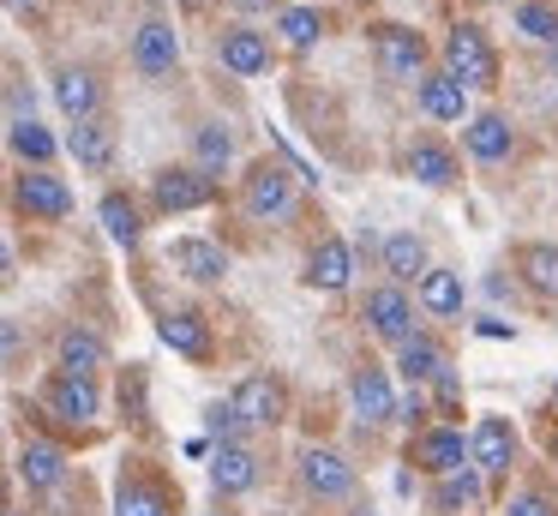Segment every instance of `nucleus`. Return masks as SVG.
Returning a JSON list of instances; mask_svg holds the SVG:
<instances>
[{
  "instance_id": "nucleus-15",
  "label": "nucleus",
  "mask_w": 558,
  "mask_h": 516,
  "mask_svg": "<svg viewBox=\"0 0 558 516\" xmlns=\"http://www.w3.org/2000/svg\"><path fill=\"white\" fill-rule=\"evenodd\" d=\"M510 271H517V283L534 300H553L558 307V240H517L510 247Z\"/></svg>"
},
{
  "instance_id": "nucleus-30",
  "label": "nucleus",
  "mask_w": 558,
  "mask_h": 516,
  "mask_svg": "<svg viewBox=\"0 0 558 516\" xmlns=\"http://www.w3.org/2000/svg\"><path fill=\"white\" fill-rule=\"evenodd\" d=\"M19 480H25L31 492H54L66 480V451L49 439H31L25 451H19Z\"/></svg>"
},
{
  "instance_id": "nucleus-36",
  "label": "nucleus",
  "mask_w": 558,
  "mask_h": 516,
  "mask_svg": "<svg viewBox=\"0 0 558 516\" xmlns=\"http://www.w3.org/2000/svg\"><path fill=\"white\" fill-rule=\"evenodd\" d=\"M517 31L529 36V43H546V48H558V7L553 0H517Z\"/></svg>"
},
{
  "instance_id": "nucleus-25",
  "label": "nucleus",
  "mask_w": 558,
  "mask_h": 516,
  "mask_svg": "<svg viewBox=\"0 0 558 516\" xmlns=\"http://www.w3.org/2000/svg\"><path fill=\"white\" fill-rule=\"evenodd\" d=\"M169 264L181 276H193V283H222L229 276V252L217 247V240H198V235H181L169 247Z\"/></svg>"
},
{
  "instance_id": "nucleus-43",
  "label": "nucleus",
  "mask_w": 558,
  "mask_h": 516,
  "mask_svg": "<svg viewBox=\"0 0 558 516\" xmlns=\"http://www.w3.org/2000/svg\"><path fill=\"white\" fill-rule=\"evenodd\" d=\"M13 271V247H7V240H0V276Z\"/></svg>"
},
{
  "instance_id": "nucleus-45",
  "label": "nucleus",
  "mask_w": 558,
  "mask_h": 516,
  "mask_svg": "<svg viewBox=\"0 0 558 516\" xmlns=\"http://www.w3.org/2000/svg\"><path fill=\"white\" fill-rule=\"evenodd\" d=\"M553 415H558V384H553Z\"/></svg>"
},
{
  "instance_id": "nucleus-20",
  "label": "nucleus",
  "mask_w": 558,
  "mask_h": 516,
  "mask_svg": "<svg viewBox=\"0 0 558 516\" xmlns=\"http://www.w3.org/2000/svg\"><path fill=\"white\" fill-rule=\"evenodd\" d=\"M414 307L433 312V319H462V307H469L462 271H450V264H426L421 283H414Z\"/></svg>"
},
{
  "instance_id": "nucleus-3",
  "label": "nucleus",
  "mask_w": 558,
  "mask_h": 516,
  "mask_svg": "<svg viewBox=\"0 0 558 516\" xmlns=\"http://www.w3.org/2000/svg\"><path fill=\"white\" fill-rule=\"evenodd\" d=\"M294 468H301V492L318 504H349L354 492H361V468L342 451H330V444H306Z\"/></svg>"
},
{
  "instance_id": "nucleus-24",
  "label": "nucleus",
  "mask_w": 558,
  "mask_h": 516,
  "mask_svg": "<svg viewBox=\"0 0 558 516\" xmlns=\"http://www.w3.org/2000/svg\"><path fill=\"white\" fill-rule=\"evenodd\" d=\"M378 264L390 271V283H421V271L433 264V247H426V235H414V228H397V235H385V247H378Z\"/></svg>"
},
{
  "instance_id": "nucleus-16",
  "label": "nucleus",
  "mask_w": 558,
  "mask_h": 516,
  "mask_svg": "<svg viewBox=\"0 0 558 516\" xmlns=\"http://www.w3.org/2000/svg\"><path fill=\"white\" fill-rule=\"evenodd\" d=\"M217 60L234 72V79H258V72H270L277 48H270V36L253 31V24H229V31L217 36Z\"/></svg>"
},
{
  "instance_id": "nucleus-48",
  "label": "nucleus",
  "mask_w": 558,
  "mask_h": 516,
  "mask_svg": "<svg viewBox=\"0 0 558 516\" xmlns=\"http://www.w3.org/2000/svg\"><path fill=\"white\" fill-rule=\"evenodd\" d=\"M553 456H558V439H553Z\"/></svg>"
},
{
  "instance_id": "nucleus-5",
  "label": "nucleus",
  "mask_w": 558,
  "mask_h": 516,
  "mask_svg": "<svg viewBox=\"0 0 558 516\" xmlns=\"http://www.w3.org/2000/svg\"><path fill=\"white\" fill-rule=\"evenodd\" d=\"M517 456H522V432L510 427L505 415H481L474 420V432H469V468L481 480H505L510 468H517Z\"/></svg>"
},
{
  "instance_id": "nucleus-19",
  "label": "nucleus",
  "mask_w": 558,
  "mask_h": 516,
  "mask_svg": "<svg viewBox=\"0 0 558 516\" xmlns=\"http://www.w3.org/2000/svg\"><path fill=\"white\" fill-rule=\"evenodd\" d=\"M258 475H265V468H258V451L253 444H217V451H210V487L222 492V499H241V492H253L258 487Z\"/></svg>"
},
{
  "instance_id": "nucleus-44",
  "label": "nucleus",
  "mask_w": 558,
  "mask_h": 516,
  "mask_svg": "<svg viewBox=\"0 0 558 516\" xmlns=\"http://www.w3.org/2000/svg\"><path fill=\"white\" fill-rule=\"evenodd\" d=\"M349 516H373V504H354V511Z\"/></svg>"
},
{
  "instance_id": "nucleus-1",
  "label": "nucleus",
  "mask_w": 558,
  "mask_h": 516,
  "mask_svg": "<svg viewBox=\"0 0 558 516\" xmlns=\"http://www.w3.org/2000/svg\"><path fill=\"white\" fill-rule=\"evenodd\" d=\"M438 60H445L438 72L457 79L462 91H493L498 84V48H493V36H486V24H474V19L450 24L445 43H438Z\"/></svg>"
},
{
  "instance_id": "nucleus-40",
  "label": "nucleus",
  "mask_w": 558,
  "mask_h": 516,
  "mask_svg": "<svg viewBox=\"0 0 558 516\" xmlns=\"http://www.w3.org/2000/svg\"><path fill=\"white\" fill-rule=\"evenodd\" d=\"M433 391H438V408H445V415H457V408H462V384H457V367H445V372H438V379H433Z\"/></svg>"
},
{
  "instance_id": "nucleus-7",
  "label": "nucleus",
  "mask_w": 558,
  "mask_h": 516,
  "mask_svg": "<svg viewBox=\"0 0 558 516\" xmlns=\"http://www.w3.org/2000/svg\"><path fill=\"white\" fill-rule=\"evenodd\" d=\"M361 319H366V331H373L378 343H390V348H402L414 331H421V319H414V295H409V288H397V283L366 288Z\"/></svg>"
},
{
  "instance_id": "nucleus-35",
  "label": "nucleus",
  "mask_w": 558,
  "mask_h": 516,
  "mask_svg": "<svg viewBox=\"0 0 558 516\" xmlns=\"http://www.w3.org/2000/svg\"><path fill=\"white\" fill-rule=\"evenodd\" d=\"M7 144H13V156H25V163H37V168L61 151V139H54L43 120H13V127H7Z\"/></svg>"
},
{
  "instance_id": "nucleus-6",
  "label": "nucleus",
  "mask_w": 558,
  "mask_h": 516,
  "mask_svg": "<svg viewBox=\"0 0 558 516\" xmlns=\"http://www.w3.org/2000/svg\"><path fill=\"white\" fill-rule=\"evenodd\" d=\"M229 408H234V420H241V427L270 432V427H282V420H289V384H282L277 372H246V379L234 384Z\"/></svg>"
},
{
  "instance_id": "nucleus-23",
  "label": "nucleus",
  "mask_w": 558,
  "mask_h": 516,
  "mask_svg": "<svg viewBox=\"0 0 558 516\" xmlns=\"http://www.w3.org/2000/svg\"><path fill=\"white\" fill-rule=\"evenodd\" d=\"M54 360H61L66 379H97V372L109 367V343H102L97 331H85V324H66V331H61V348H54Z\"/></svg>"
},
{
  "instance_id": "nucleus-2",
  "label": "nucleus",
  "mask_w": 558,
  "mask_h": 516,
  "mask_svg": "<svg viewBox=\"0 0 558 516\" xmlns=\"http://www.w3.org/2000/svg\"><path fill=\"white\" fill-rule=\"evenodd\" d=\"M241 211L253 216V223H289V216L301 211L294 168H282V163H270V156H258V163L241 175Z\"/></svg>"
},
{
  "instance_id": "nucleus-10",
  "label": "nucleus",
  "mask_w": 558,
  "mask_h": 516,
  "mask_svg": "<svg viewBox=\"0 0 558 516\" xmlns=\"http://www.w3.org/2000/svg\"><path fill=\"white\" fill-rule=\"evenodd\" d=\"M13 204L31 223H61V216H73V187L61 175H49V168H25L13 180Z\"/></svg>"
},
{
  "instance_id": "nucleus-8",
  "label": "nucleus",
  "mask_w": 558,
  "mask_h": 516,
  "mask_svg": "<svg viewBox=\"0 0 558 516\" xmlns=\"http://www.w3.org/2000/svg\"><path fill=\"white\" fill-rule=\"evenodd\" d=\"M150 199H157L162 216H181V211H205L210 199H217V180L198 175L193 163H169L150 175Z\"/></svg>"
},
{
  "instance_id": "nucleus-41",
  "label": "nucleus",
  "mask_w": 558,
  "mask_h": 516,
  "mask_svg": "<svg viewBox=\"0 0 558 516\" xmlns=\"http://www.w3.org/2000/svg\"><path fill=\"white\" fill-rule=\"evenodd\" d=\"M7 7H13L25 24H43V19H49V0H7Z\"/></svg>"
},
{
  "instance_id": "nucleus-32",
  "label": "nucleus",
  "mask_w": 558,
  "mask_h": 516,
  "mask_svg": "<svg viewBox=\"0 0 558 516\" xmlns=\"http://www.w3.org/2000/svg\"><path fill=\"white\" fill-rule=\"evenodd\" d=\"M229 163H234V132L222 127V120H205V127H193V168H198V175L217 180Z\"/></svg>"
},
{
  "instance_id": "nucleus-47",
  "label": "nucleus",
  "mask_w": 558,
  "mask_h": 516,
  "mask_svg": "<svg viewBox=\"0 0 558 516\" xmlns=\"http://www.w3.org/2000/svg\"><path fill=\"white\" fill-rule=\"evenodd\" d=\"M0 516H19V511H0Z\"/></svg>"
},
{
  "instance_id": "nucleus-21",
  "label": "nucleus",
  "mask_w": 558,
  "mask_h": 516,
  "mask_svg": "<svg viewBox=\"0 0 558 516\" xmlns=\"http://www.w3.org/2000/svg\"><path fill=\"white\" fill-rule=\"evenodd\" d=\"M414 103H421L426 120H445V127H462V120H469V91H462L457 79H445L438 67H426L421 79H414Z\"/></svg>"
},
{
  "instance_id": "nucleus-39",
  "label": "nucleus",
  "mask_w": 558,
  "mask_h": 516,
  "mask_svg": "<svg viewBox=\"0 0 558 516\" xmlns=\"http://www.w3.org/2000/svg\"><path fill=\"white\" fill-rule=\"evenodd\" d=\"M505 516H558V504L546 499V492H517V499L505 504Z\"/></svg>"
},
{
  "instance_id": "nucleus-42",
  "label": "nucleus",
  "mask_w": 558,
  "mask_h": 516,
  "mask_svg": "<svg viewBox=\"0 0 558 516\" xmlns=\"http://www.w3.org/2000/svg\"><path fill=\"white\" fill-rule=\"evenodd\" d=\"M241 12H282V0H234Z\"/></svg>"
},
{
  "instance_id": "nucleus-38",
  "label": "nucleus",
  "mask_w": 558,
  "mask_h": 516,
  "mask_svg": "<svg viewBox=\"0 0 558 516\" xmlns=\"http://www.w3.org/2000/svg\"><path fill=\"white\" fill-rule=\"evenodd\" d=\"M205 427L217 432L222 444H234V439H241V420H234V408H229V403H210V408H205Z\"/></svg>"
},
{
  "instance_id": "nucleus-12",
  "label": "nucleus",
  "mask_w": 558,
  "mask_h": 516,
  "mask_svg": "<svg viewBox=\"0 0 558 516\" xmlns=\"http://www.w3.org/2000/svg\"><path fill=\"white\" fill-rule=\"evenodd\" d=\"M133 67L138 79H174V67H181V36H174L169 19H145L133 31Z\"/></svg>"
},
{
  "instance_id": "nucleus-29",
  "label": "nucleus",
  "mask_w": 558,
  "mask_h": 516,
  "mask_svg": "<svg viewBox=\"0 0 558 516\" xmlns=\"http://www.w3.org/2000/svg\"><path fill=\"white\" fill-rule=\"evenodd\" d=\"M66 151L78 156V168H90V175H102V168L114 163V127L102 115L90 120H73V132H66Z\"/></svg>"
},
{
  "instance_id": "nucleus-14",
  "label": "nucleus",
  "mask_w": 558,
  "mask_h": 516,
  "mask_svg": "<svg viewBox=\"0 0 558 516\" xmlns=\"http://www.w3.org/2000/svg\"><path fill=\"white\" fill-rule=\"evenodd\" d=\"M43 408L54 420H66V427H90L102 415V391H97V379H66V372H54L43 384Z\"/></svg>"
},
{
  "instance_id": "nucleus-46",
  "label": "nucleus",
  "mask_w": 558,
  "mask_h": 516,
  "mask_svg": "<svg viewBox=\"0 0 558 516\" xmlns=\"http://www.w3.org/2000/svg\"><path fill=\"white\" fill-rule=\"evenodd\" d=\"M186 7H205V0H186Z\"/></svg>"
},
{
  "instance_id": "nucleus-13",
  "label": "nucleus",
  "mask_w": 558,
  "mask_h": 516,
  "mask_svg": "<svg viewBox=\"0 0 558 516\" xmlns=\"http://www.w3.org/2000/svg\"><path fill=\"white\" fill-rule=\"evenodd\" d=\"M462 151H469L474 163L498 168V163H510V156H517V127H510L498 108H481V115L462 120Z\"/></svg>"
},
{
  "instance_id": "nucleus-28",
  "label": "nucleus",
  "mask_w": 558,
  "mask_h": 516,
  "mask_svg": "<svg viewBox=\"0 0 558 516\" xmlns=\"http://www.w3.org/2000/svg\"><path fill=\"white\" fill-rule=\"evenodd\" d=\"M445 367H450V355H445V343H438L433 331H414L409 343L397 348V372L414 384V391H421V384H433Z\"/></svg>"
},
{
  "instance_id": "nucleus-18",
  "label": "nucleus",
  "mask_w": 558,
  "mask_h": 516,
  "mask_svg": "<svg viewBox=\"0 0 558 516\" xmlns=\"http://www.w3.org/2000/svg\"><path fill=\"white\" fill-rule=\"evenodd\" d=\"M349 408L361 415V427H385L397 420V391H390L385 367H354L349 372Z\"/></svg>"
},
{
  "instance_id": "nucleus-37",
  "label": "nucleus",
  "mask_w": 558,
  "mask_h": 516,
  "mask_svg": "<svg viewBox=\"0 0 558 516\" xmlns=\"http://www.w3.org/2000/svg\"><path fill=\"white\" fill-rule=\"evenodd\" d=\"M19 360H25V331L13 319H0V372H13Z\"/></svg>"
},
{
  "instance_id": "nucleus-26",
  "label": "nucleus",
  "mask_w": 558,
  "mask_h": 516,
  "mask_svg": "<svg viewBox=\"0 0 558 516\" xmlns=\"http://www.w3.org/2000/svg\"><path fill=\"white\" fill-rule=\"evenodd\" d=\"M49 91H54V103H61L66 120H90V115H97V103H102V79L90 67H61Z\"/></svg>"
},
{
  "instance_id": "nucleus-31",
  "label": "nucleus",
  "mask_w": 558,
  "mask_h": 516,
  "mask_svg": "<svg viewBox=\"0 0 558 516\" xmlns=\"http://www.w3.org/2000/svg\"><path fill=\"white\" fill-rule=\"evenodd\" d=\"M481 499H486V480L474 475L469 463H462V468H450V475H438V480H433V511H438V516H469Z\"/></svg>"
},
{
  "instance_id": "nucleus-33",
  "label": "nucleus",
  "mask_w": 558,
  "mask_h": 516,
  "mask_svg": "<svg viewBox=\"0 0 558 516\" xmlns=\"http://www.w3.org/2000/svg\"><path fill=\"white\" fill-rule=\"evenodd\" d=\"M277 31H282V43H289L294 55H306V48L325 43L330 19H325L318 7H282V12H277Z\"/></svg>"
},
{
  "instance_id": "nucleus-17",
  "label": "nucleus",
  "mask_w": 558,
  "mask_h": 516,
  "mask_svg": "<svg viewBox=\"0 0 558 516\" xmlns=\"http://www.w3.org/2000/svg\"><path fill=\"white\" fill-rule=\"evenodd\" d=\"M306 288H318V295H342V288L354 283V247L342 235H325L313 252H306V271H301Z\"/></svg>"
},
{
  "instance_id": "nucleus-22",
  "label": "nucleus",
  "mask_w": 558,
  "mask_h": 516,
  "mask_svg": "<svg viewBox=\"0 0 558 516\" xmlns=\"http://www.w3.org/2000/svg\"><path fill=\"white\" fill-rule=\"evenodd\" d=\"M114 516H181V499L157 475H121L114 487Z\"/></svg>"
},
{
  "instance_id": "nucleus-27",
  "label": "nucleus",
  "mask_w": 558,
  "mask_h": 516,
  "mask_svg": "<svg viewBox=\"0 0 558 516\" xmlns=\"http://www.w3.org/2000/svg\"><path fill=\"white\" fill-rule=\"evenodd\" d=\"M157 336L174 348V355H186V360H210V324H205V312H193V307L162 312Z\"/></svg>"
},
{
  "instance_id": "nucleus-9",
  "label": "nucleus",
  "mask_w": 558,
  "mask_h": 516,
  "mask_svg": "<svg viewBox=\"0 0 558 516\" xmlns=\"http://www.w3.org/2000/svg\"><path fill=\"white\" fill-rule=\"evenodd\" d=\"M402 175H409V180H421V187H433V192H450V187L462 180V156L450 151L445 139L421 132V139H409V144H402Z\"/></svg>"
},
{
  "instance_id": "nucleus-4",
  "label": "nucleus",
  "mask_w": 558,
  "mask_h": 516,
  "mask_svg": "<svg viewBox=\"0 0 558 516\" xmlns=\"http://www.w3.org/2000/svg\"><path fill=\"white\" fill-rule=\"evenodd\" d=\"M373 55H378V72L397 84H414L433 67V43L414 24H373Z\"/></svg>"
},
{
  "instance_id": "nucleus-34",
  "label": "nucleus",
  "mask_w": 558,
  "mask_h": 516,
  "mask_svg": "<svg viewBox=\"0 0 558 516\" xmlns=\"http://www.w3.org/2000/svg\"><path fill=\"white\" fill-rule=\"evenodd\" d=\"M102 228H109L114 247H138L145 240V216H138V204L126 192H102Z\"/></svg>"
},
{
  "instance_id": "nucleus-11",
  "label": "nucleus",
  "mask_w": 558,
  "mask_h": 516,
  "mask_svg": "<svg viewBox=\"0 0 558 516\" xmlns=\"http://www.w3.org/2000/svg\"><path fill=\"white\" fill-rule=\"evenodd\" d=\"M409 463L421 468L426 480L450 475V468L469 463V439H462V427H450V420H438V427H421L409 439Z\"/></svg>"
}]
</instances>
